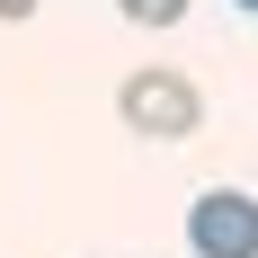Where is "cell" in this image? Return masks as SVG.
<instances>
[{
	"label": "cell",
	"instance_id": "cell-1",
	"mask_svg": "<svg viewBox=\"0 0 258 258\" xmlns=\"http://www.w3.org/2000/svg\"><path fill=\"white\" fill-rule=\"evenodd\" d=\"M116 107H125L134 134H160V143H187V134H196V116H205L196 80H178V72H134L125 89H116Z\"/></svg>",
	"mask_w": 258,
	"mask_h": 258
},
{
	"label": "cell",
	"instance_id": "cell-2",
	"mask_svg": "<svg viewBox=\"0 0 258 258\" xmlns=\"http://www.w3.org/2000/svg\"><path fill=\"white\" fill-rule=\"evenodd\" d=\"M187 249L196 258H258V196L205 187V196L187 205Z\"/></svg>",
	"mask_w": 258,
	"mask_h": 258
},
{
	"label": "cell",
	"instance_id": "cell-5",
	"mask_svg": "<svg viewBox=\"0 0 258 258\" xmlns=\"http://www.w3.org/2000/svg\"><path fill=\"white\" fill-rule=\"evenodd\" d=\"M240 9H249V18H258V0H240Z\"/></svg>",
	"mask_w": 258,
	"mask_h": 258
},
{
	"label": "cell",
	"instance_id": "cell-3",
	"mask_svg": "<svg viewBox=\"0 0 258 258\" xmlns=\"http://www.w3.org/2000/svg\"><path fill=\"white\" fill-rule=\"evenodd\" d=\"M116 9H125L134 27H178L187 18V0H116Z\"/></svg>",
	"mask_w": 258,
	"mask_h": 258
},
{
	"label": "cell",
	"instance_id": "cell-4",
	"mask_svg": "<svg viewBox=\"0 0 258 258\" xmlns=\"http://www.w3.org/2000/svg\"><path fill=\"white\" fill-rule=\"evenodd\" d=\"M0 18H36V0H0Z\"/></svg>",
	"mask_w": 258,
	"mask_h": 258
}]
</instances>
